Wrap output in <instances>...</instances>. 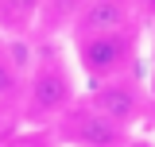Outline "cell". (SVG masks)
Returning a JSON list of instances; mask_svg holds the SVG:
<instances>
[{
    "label": "cell",
    "mask_w": 155,
    "mask_h": 147,
    "mask_svg": "<svg viewBox=\"0 0 155 147\" xmlns=\"http://www.w3.org/2000/svg\"><path fill=\"white\" fill-rule=\"evenodd\" d=\"M70 105V81L58 66H43L27 85V109L31 116H54Z\"/></svg>",
    "instance_id": "obj_2"
},
{
    "label": "cell",
    "mask_w": 155,
    "mask_h": 147,
    "mask_svg": "<svg viewBox=\"0 0 155 147\" xmlns=\"http://www.w3.org/2000/svg\"><path fill=\"white\" fill-rule=\"evenodd\" d=\"M19 89V74H16V62L8 54H0V105Z\"/></svg>",
    "instance_id": "obj_6"
},
{
    "label": "cell",
    "mask_w": 155,
    "mask_h": 147,
    "mask_svg": "<svg viewBox=\"0 0 155 147\" xmlns=\"http://www.w3.org/2000/svg\"><path fill=\"white\" fill-rule=\"evenodd\" d=\"M89 109L97 116H105L109 124H116V128H128L140 116V93L128 81H105V85L93 89V105Z\"/></svg>",
    "instance_id": "obj_3"
},
{
    "label": "cell",
    "mask_w": 155,
    "mask_h": 147,
    "mask_svg": "<svg viewBox=\"0 0 155 147\" xmlns=\"http://www.w3.org/2000/svg\"><path fill=\"white\" fill-rule=\"evenodd\" d=\"M151 93H155V74H151Z\"/></svg>",
    "instance_id": "obj_7"
},
{
    "label": "cell",
    "mask_w": 155,
    "mask_h": 147,
    "mask_svg": "<svg viewBox=\"0 0 155 147\" xmlns=\"http://www.w3.org/2000/svg\"><path fill=\"white\" fill-rule=\"evenodd\" d=\"M136 43L128 31L120 35H78V62L93 81H116V74L128 70Z\"/></svg>",
    "instance_id": "obj_1"
},
{
    "label": "cell",
    "mask_w": 155,
    "mask_h": 147,
    "mask_svg": "<svg viewBox=\"0 0 155 147\" xmlns=\"http://www.w3.org/2000/svg\"><path fill=\"white\" fill-rule=\"evenodd\" d=\"M70 139L81 147H120V139H124V128H116V124H109L105 116H97L93 109H81L70 116Z\"/></svg>",
    "instance_id": "obj_5"
},
{
    "label": "cell",
    "mask_w": 155,
    "mask_h": 147,
    "mask_svg": "<svg viewBox=\"0 0 155 147\" xmlns=\"http://www.w3.org/2000/svg\"><path fill=\"white\" fill-rule=\"evenodd\" d=\"M132 8L120 0H93L85 8H78V31L81 35H120L128 31Z\"/></svg>",
    "instance_id": "obj_4"
}]
</instances>
